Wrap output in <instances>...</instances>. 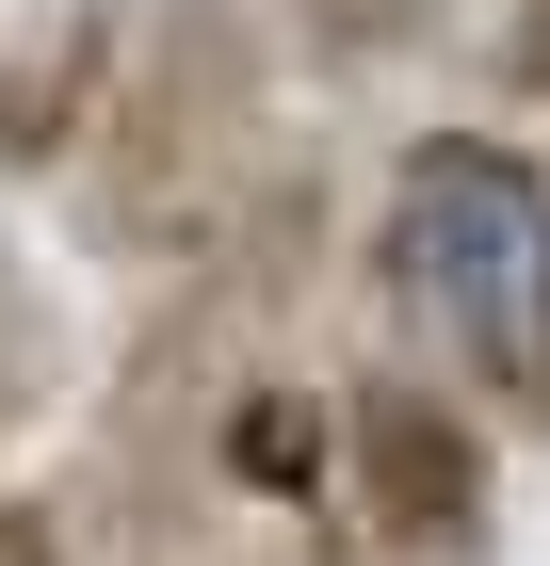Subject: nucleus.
I'll return each instance as SVG.
<instances>
[{
	"label": "nucleus",
	"instance_id": "f257e3e1",
	"mask_svg": "<svg viewBox=\"0 0 550 566\" xmlns=\"http://www.w3.org/2000/svg\"><path fill=\"white\" fill-rule=\"evenodd\" d=\"M82 227L114 260H178L227 243L259 195V17L243 0H163L114 33V82L82 114Z\"/></svg>",
	"mask_w": 550,
	"mask_h": 566
},
{
	"label": "nucleus",
	"instance_id": "423d86ee",
	"mask_svg": "<svg viewBox=\"0 0 550 566\" xmlns=\"http://www.w3.org/2000/svg\"><path fill=\"white\" fill-rule=\"evenodd\" d=\"M33 389H49V292L17 275V243H0V421H33Z\"/></svg>",
	"mask_w": 550,
	"mask_h": 566
},
{
	"label": "nucleus",
	"instance_id": "39448f33",
	"mask_svg": "<svg viewBox=\"0 0 550 566\" xmlns=\"http://www.w3.org/2000/svg\"><path fill=\"white\" fill-rule=\"evenodd\" d=\"M454 0H292V33L324 49V65H388V49H422Z\"/></svg>",
	"mask_w": 550,
	"mask_h": 566
},
{
	"label": "nucleus",
	"instance_id": "20e7f679",
	"mask_svg": "<svg viewBox=\"0 0 550 566\" xmlns=\"http://www.w3.org/2000/svg\"><path fill=\"white\" fill-rule=\"evenodd\" d=\"M114 33H129V17H97V0H49L33 33L0 49V178H49L65 146H82L97 82H114Z\"/></svg>",
	"mask_w": 550,
	"mask_h": 566
},
{
	"label": "nucleus",
	"instance_id": "6e6552de",
	"mask_svg": "<svg viewBox=\"0 0 550 566\" xmlns=\"http://www.w3.org/2000/svg\"><path fill=\"white\" fill-rule=\"evenodd\" d=\"M0 566H82V551H65V518H49V502H0Z\"/></svg>",
	"mask_w": 550,
	"mask_h": 566
},
{
	"label": "nucleus",
	"instance_id": "0eeeda50",
	"mask_svg": "<svg viewBox=\"0 0 550 566\" xmlns=\"http://www.w3.org/2000/svg\"><path fill=\"white\" fill-rule=\"evenodd\" d=\"M502 82L550 97V0H502Z\"/></svg>",
	"mask_w": 550,
	"mask_h": 566
},
{
	"label": "nucleus",
	"instance_id": "7ed1b4c3",
	"mask_svg": "<svg viewBox=\"0 0 550 566\" xmlns=\"http://www.w3.org/2000/svg\"><path fill=\"white\" fill-rule=\"evenodd\" d=\"M340 485H356V518L388 534L405 566H469L486 551V437L454 421L437 389H356L340 405Z\"/></svg>",
	"mask_w": 550,
	"mask_h": 566
},
{
	"label": "nucleus",
	"instance_id": "f03ea898",
	"mask_svg": "<svg viewBox=\"0 0 550 566\" xmlns=\"http://www.w3.org/2000/svg\"><path fill=\"white\" fill-rule=\"evenodd\" d=\"M373 275L454 373H486V405H550V178L518 146H486V130L405 146Z\"/></svg>",
	"mask_w": 550,
	"mask_h": 566
}]
</instances>
